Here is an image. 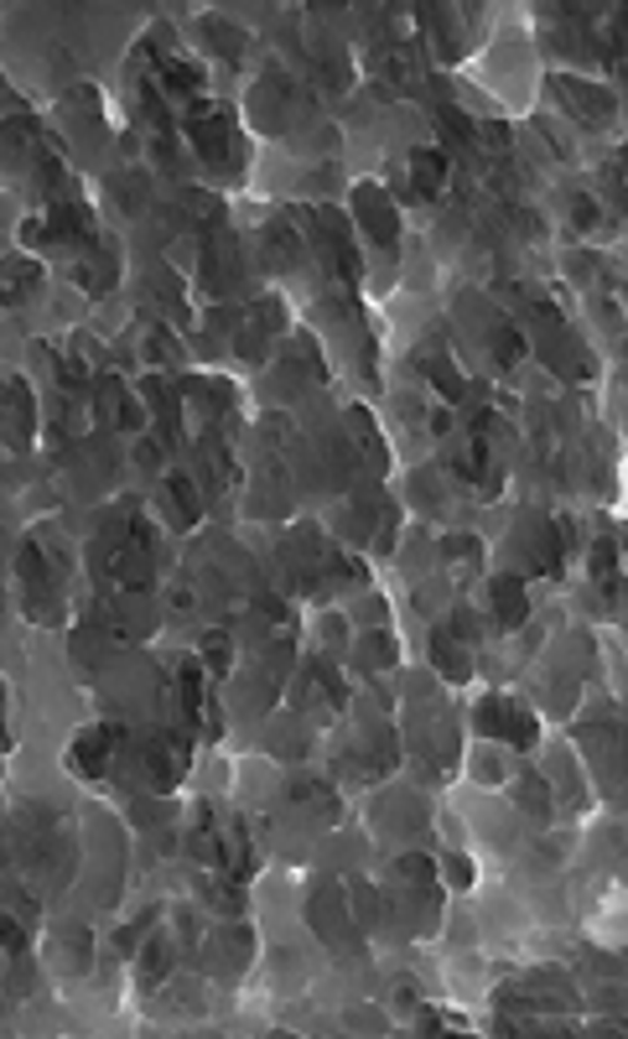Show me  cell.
Instances as JSON below:
<instances>
[{
	"mask_svg": "<svg viewBox=\"0 0 628 1039\" xmlns=\"http://www.w3.org/2000/svg\"><path fill=\"white\" fill-rule=\"evenodd\" d=\"M187 136H192L198 157L209 166H218V172H234V166H239V130H234V115L224 104L198 99L192 115H187Z\"/></svg>",
	"mask_w": 628,
	"mask_h": 1039,
	"instance_id": "1",
	"label": "cell"
},
{
	"mask_svg": "<svg viewBox=\"0 0 628 1039\" xmlns=\"http://www.w3.org/2000/svg\"><path fill=\"white\" fill-rule=\"evenodd\" d=\"M26 239H32V245H73V239H84V245H89L93 239V213L84 209V203L63 198V203H52L42 218L26 224Z\"/></svg>",
	"mask_w": 628,
	"mask_h": 1039,
	"instance_id": "2",
	"label": "cell"
},
{
	"mask_svg": "<svg viewBox=\"0 0 628 1039\" xmlns=\"http://www.w3.org/2000/svg\"><path fill=\"white\" fill-rule=\"evenodd\" d=\"M478 728L489 733V738H510L514 749H530V743H536V717H530V708H519L510 697H483V702H478Z\"/></svg>",
	"mask_w": 628,
	"mask_h": 1039,
	"instance_id": "3",
	"label": "cell"
},
{
	"mask_svg": "<svg viewBox=\"0 0 628 1039\" xmlns=\"http://www.w3.org/2000/svg\"><path fill=\"white\" fill-rule=\"evenodd\" d=\"M58 562L47 556L42 546L32 541L22 546V583H26V598H32V614H52V603H58Z\"/></svg>",
	"mask_w": 628,
	"mask_h": 1039,
	"instance_id": "4",
	"label": "cell"
},
{
	"mask_svg": "<svg viewBox=\"0 0 628 1039\" xmlns=\"http://www.w3.org/2000/svg\"><path fill=\"white\" fill-rule=\"evenodd\" d=\"M115 749H120V728H110V723H104V728H89L68 749V769L73 775H84V779H99L104 769H110Z\"/></svg>",
	"mask_w": 628,
	"mask_h": 1039,
	"instance_id": "5",
	"label": "cell"
},
{
	"mask_svg": "<svg viewBox=\"0 0 628 1039\" xmlns=\"http://www.w3.org/2000/svg\"><path fill=\"white\" fill-rule=\"evenodd\" d=\"M32 390H26V379H11L5 390H0V437L11 442V448H26L32 442Z\"/></svg>",
	"mask_w": 628,
	"mask_h": 1039,
	"instance_id": "6",
	"label": "cell"
},
{
	"mask_svg": "<svg viewBox=\"0 0 628 1039\" xmlns=\"http://www.w3.org/2000/svg\"><path fill=\"white\" fill-rule=\"evenodd\" d=\"M353 213H359V224L369 229V239H379V245H395L400 218H395V209H390V198L374 188V183H364V188L353 192Z\"/></svg>",
	"mask_w": 628,
	"mask_h": 1039,
	"instance_id": "7",
	"label": "cell"
},
{
	"mask_svg": "<svg viewBox=\"0 0 628 1039\" xmlns=\"http://www.w3.org/2000/svg\"><path fill=\"white\" fill-rule=\"evenodd\" d=\"M183 769H187V749L177 738H156V743L146 749V779H151V790H172V785L183 779Z\"/></svg>",
	"mask_w": 628,
	"mask_h": 1039,
	"instance_id": "8",
	"label": "cell"
},
{
	"mask_svg": "<svg viewBox=\"0 0 628 1039\" xmlns=\"http://www.w3.org/2000/svg\"><path fill=\"white\" fill-rule=\"evenodd\" d=\"M37 281H42V265L26 255H5L0 260V302L5 308H22L26 297L37 291Z\"/></svg>",
	"mask_w": 628,
	"mask_h": 1039,
	"instance_id": "9",
	"label": "cell"
},
{
	"mask_svg": "<svg viewBox=\"0 0 628 1039\" xmlns=\"http://www.w3.org/2000/svg\"><path fill=\"white\" fill-rule=\"evenodd\" d=\"M177 681H183V708H187V717H192L198 728L218 733V708L209 702V681H203V665H192V661H187L183 671H177Z\"/></svg>",
	"mask_w": 628,
	"mask_h": 1039,
	"instance_id": "10",
	"label": "cell"
},
{
	"mask_svg": "<svg viewBox=\"0 0 628 1039\" xmlns=\"http://www.w3.org/2000/svg\"><path fill=\"white\" fill-rule=\"evenodd\" d=\"M556 95L572 99V115H582L587 125H603V120L613 115V99H607L603 89H587V84H577V78H556Z\"/></svg>",
	"mask_w": 628,
	"mask_h": 1039,
	"instance_id": "11",
	"label": "cell"
},
{
	"mask_svg": "<svg viewBox=\"0 0 628 1039\" xmlns=\"http://www.w3.org/2000/svg\"><path fill=\"white\" fill-rule=\"evenodd\" d=\"M317 224H323V245H327V255L338 260V276H343V281L353 286V281H359V255H353L343 218H338V213H317Z\"/></svg>",
	"mask_w": 628,
	"mask_h": 1039,
	"instance_id": "12",
	"label": "cell"
},
{
	"mask_svg": "<svg viewBox=\"0 0 628 1039\" xmlns=\"http://www.w3.org/2000/svg\"><path fill=\"white\" fill-rule=\"evenodd\" d=\"M457 473H463L467 484H478V489H489V478H493V452H489V437H483V426L467 437V448H463V458H457Z\"/></svg>",
	"mask_w": 628,
	"mask_h": 1039,
	"instance_id": "13",
	"label": "cell"
},
{
	"mask_svg": "<svg viewBox=\"0 0 628 1039\" xmlns=\"http://www.w3.org/2000/svg\"><path fill=\"white\" fill-rule=\"evenodd\" d=\"M493 598V618L504 624V629H514V624H525V614H530V603H525V588L514 583V577H499L489 588Z\"/></svg>",
	"mask_w": 628,
	"mask_h": 1039,
	"instance_id": "14",
	"label": "cell"
},
{
	"mask_svg": "<svg viewBox=\"0 0 628 1039\" xmlns=\"http://www.w3.org/2000/svg\"><path fill=\"white\" fill-rule=\"evenodd\" d=\"M411 183H416L420 198H442V188H447V157L442 151H416V157H411Z\"/></svg>",
	"mask_w": 628,
	"mask_h": 1039,
	"instance_id": "15",
	"label": "cell"
},
{
	"mask_svg": "<svg viewBox=\"0 0 628 1039\" xmlns=\"http://www.w3.org/2000/svg\"><path fill=\"white\" fill-rule=\"evenodd\" d=\"M431 661H437V671H442L447 681H467L473 676V665H467V650L457 644V639L447 635V629H437L431 635Z\"/></svg>",
	"mask_w": 628,
	"mask_h": 1039,
	"instance_id": "16",
	"label": "cell"
},
{
	"mask_svg": "<svg viewBox=\"0 0 628 1039\" xmlns=\"http://www.w3.org/2000/svg\"><path fill=\"white\" fill-rule=\"evenodd\" d=\"M162 84L172 89V95H198L203 89V68L198 63H187V58H162Z\"/></svg>",
	"mask_w": 628,
	"mask_h": 1039,
	"instance_id": "17",
	"label": "cell"
},
{
	"mask_svg": "<svg viewBox=\"0 0 628 1039\" xmlns=\"http://www.w3.org/2000/svg\"><path fill=\"white\" fill-rule=\"evenodd\" d=\"M379 73L395 84V89H416L420 84V68H416V58L405 48H390V52H379Z\"/></svg>",
	"mask_w": 628,
	"mask_h": 1039,
	"instance_id": "18",
	"label": "cell"
},
{
	"mask_svg": "<svg viewBox=\"0 0 628 1039\" xmlns=\"http://www.w3.org/2000/svg\"><path fill=\"white\" fill-rule=\"evenodd\" d=\"M592 577L603 583V592H618V546H613V536L592 546Z\"/></svg>",
	"mask_w": 628,
	"mask_h": 1039,
	"instance_id": "19",
	"label": "cell"
},
{
	"mask_svg": "<svg viewBox=\"0 0 628 1039\" xmlns=\"http://www.w3.org/2000/svg\"><path fill=\"white\" fill-rule=\"evenodd\" d=\"M166 495L177 499V510H183V525H192V520L203 515V504H198V489H192V478H187V473H166Z\"/></svg>",
	"mask_w": 628,
	"mask_h": 1039,
	"instance_id": "20",
	"label": "cell"
},
{
	"mask_svg": "<svg viewBox=\"0 0 628 1039\" xmlns=\"http://www.w3.org/2000/svg\"><path fill=\"white\" fill-rule=\"evenodd\" d=\"M297 250H302V239L291 235L286 224H271V229H265V255L276 260V265H286V260H297Z\"/></svg>",
	"mask_w": 628,
	"mask_h": 1039,
	"instance_id": "21",
	"label": "cell"
},
{
	"mask_svg": "<svg viewBox=\"0 0 628 1039\" xmlns=\"http://www.w3.org/2000/svg\"><path fill=\"white\" fill-rule=\"evenodd\" d=\"M172 962V946H166V936H156V941L146 946V962H140V982L146 988H156L162 982V967Z\"/></svg>",
	"mask_w": 628,
	"mask_h": 1039,
	"instance_id": "22",
	"label": "cell"
},
{
	"mask_svg": "<svg viewBox=\"0 0 628 1039\" xmlns=\"http://www.w3.org/2000/svg\"><path fill=\"white\" fill-rule=\"evenodd\" d=\"M519 801H525V811H530V816H545V811H551V790H545V779H540V775H525V785H519Z\"/></svg>",
	"mask_w": 628,
	"mask_h": 1039,
	"instance_id": "23",
	"label": "cell"
},
{
	"mask_svg": "<svg viewBox=\"0 0 628 1039\" xmlns=\"http://www.w3.org/2000/svg\"><path fill=\"white\" fill-rule=\"evenodd\" d=\"M203 661H209L213 676L229 671V635H203Z\"/></svg>",
	"mask_w": 628,
	"mask_h": 1039,
	"instance_id": "24",
	"label": "cell"
},
{
	"mask_svg": "<svg viewBox=\"0 0 628 1039\" xmlns=\"http://www.w3.org/2000/svg\"><path fill=\"white\" fill-rule=\"evenodd\" d=\"M493 349H499V364H519V354H525V338L514 328H499L493 333Z\"/></svg>",
	"mask_w": 628,
	"mask_h": 1039,
	"instance_id": "25",
	"label": "cell"
},
{
	"mask_svg": "<svg viewBox=\"0 0 628 1039\" xmlns=\"http://www.w3.org/2000/svg\"><path fill=\"white\" fill-rule=\"evenodd\" d=\"M0 946H5L11 956H22V951H26V930H22L16 915H0Z\"/></svg>",
	"mask_w": 628,
	"mask_h": 1039,
	"instance_id": "26",
	"label": "cell"
},
{
	"mask_svg": "<svg viewBox=\"0 0 628 1039\" xmlns=\"http://www.w3.org/2000/svg\"><path fill=\"white\" fill-rule=\"evenodd\" d=\"M146 354L162 359V364H166V359H177V338H172L166 328H151V333H146Z\"/></svg>",
	"mask_w": 628,
	"mask_h": 1039,
	"instance_id": "27",
	"label": "cell"
},
{
	"mask_svg": "<svg viewBox=\"0 0 628 1039\" xmlns=\"http://www.w3.org/2000/svg\"><path fill=\"white\" fill-rule=\"evenodd\" d=\"M426 370H431V379H437V385H442V396H447V401H463V379L452 375V370H447L442 359H431V364H426Z\"/></svg>",
	"mask_w": 628,
	"mask_h": 1039,
	"instance_id": "28",
	"label": "cell"
},
{
	"mask_svg": "<svg viewBox=\"0 0 628 1039\" xmlns=\"http://www.w3.org/2000/svg\"><path fill=\"white\" fill-rule=\"evenodd\" d=\"M572 218H577V229H592V224H598V203H592V198H577V203H572Z\"/></svg>",
	"mask_w": 628,
	"mask_h": 1039,
	"instance_id": "29",
	"label": "cell"
},
{
	"mask_svg": "<svg viewBox=\"0 0 628 1039\" xmlns=\"http://www.w3.org/2000/svg\"><path fill=\"white\" fill-rule=\"evenodd\" d=\"M478 136L489 141V151H504V146H510V130H504V125H478Z\"/></svg>",
	"mask_w": 628,
	"mask_h": 1039,
	"instance_id": "30",
	"label": "cell"
},
{
	"mask_svg": "<svg viewBox=\"0 0 628 1039\" xmlns=\"http://www.w3.org/2000/svg\"><path fill=\"white\" fill-rule=\"evenodd\" d=\"M447 556H478V541H467V536H452V541H447Z\"/></svg>",
	"mask_w": 628,
	"mask_h": 1039,
	"instance_id": "31",
	"label": "cell"
},
{
	"mask_svg": "<svg viewBox=\"0 0 628 1039\" xmlns=\"http://www.w3.org/2000/svg\"><path fill=\"white\" fill-rule=\"evenodd\" d=\"M447 874H452V878H457V884H473V868H467V863H463V858H452V868H447Z\"/></svg>",
	"mask_w": 628,
	"mask_h": 1039,
	"instance_id": "32",
	"label": "cell"
},
{
	"mask_svg": "<svg viewBox=\"0 0 628 1039\" xmlns=\"http://www.w3.org/2000/svg\"><path fill=\"white\" fill-rule=\"evenodd\" d=\"M0 723H5V686H0Z\"/></svg>",
	"mask_w": 628,
	"mask_h": 1039,
	"instance_id": "33",
	"label": "cell"
}]
</instances>
